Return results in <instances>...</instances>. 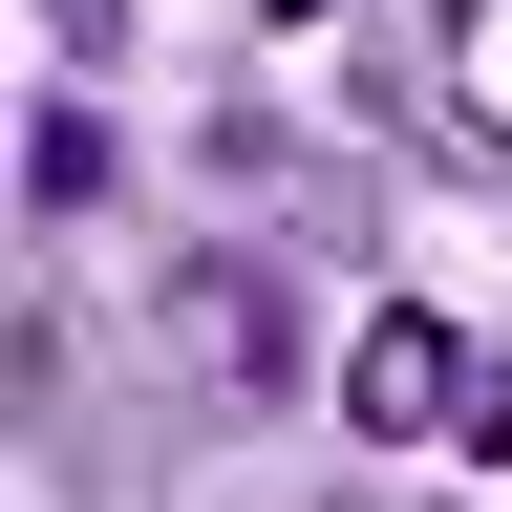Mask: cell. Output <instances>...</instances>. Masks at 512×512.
<instances>
[{
	"label": "cell",
	"instance_id": "obj_1",
	"mask_svg": "<svg viewBox=\"0 0 512 512\" xmlns=\"http://www.w3.org/2000/svg\"><path fill=\"white\" fill-rule=\"evenodd\" d=\"M448 406V342H427V320H384V342H363V427H427Z\"/></svg>",
	"mask_w": 512,
	"mask_h": 512
}]
</instances>
